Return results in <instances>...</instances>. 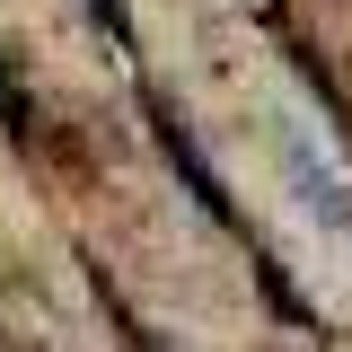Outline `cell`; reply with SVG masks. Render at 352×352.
Here are the masks:
<instances>
[{
  "label": "cell",
  "mask_w": 352,
  "mask_h": 352,
  "mask_svg": "<svg viewBox=\"0 0 352 352\" xmlns=\"http://www.w3.org/2000/svg\"><path fill=\"white\" fill-rule=\"evenodd\" d=\"M282 168H291V185H300V203L317 212V229H352V194H344V176L317 159L308 132H282Z\"/></svg>",
  "instance_id": "cell-1"
},
{
  "label": "cell",
  "mask_w": 352,
  "mask_h": 352,
  "mask_svg": "<svg viewBox=\"0 0 352 352\" xmlns=\"http://www.w3.org/2000/svg\"><path fill=\"white\" fill-rule=\"evenodd\" d=\"M97 18H106V36H124V9L115 0H97Z\"/></svg>",
  "instance_id": "cell-2"
}]
</instances>
